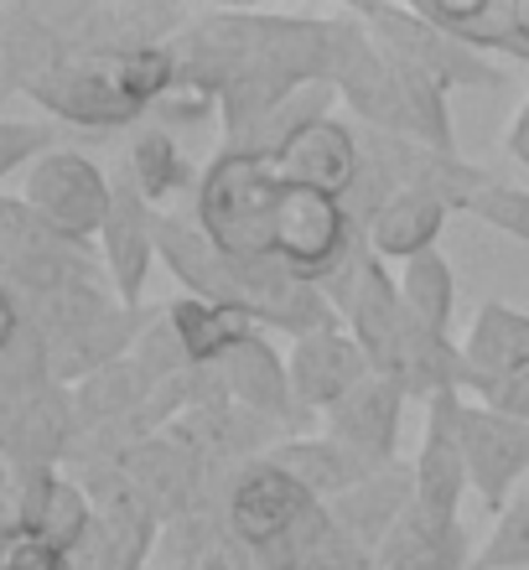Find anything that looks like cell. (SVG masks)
<instances>
[{"mask_svg":"<svg viewBox=\"0 0 529 570\" xmlns=\"http://www.w3.org/2000/svg\"><path fill=\"white\" fill-rule=\"evenodd\" d=\"M327 301L337 306L343 327L359 337V347L369 353L374 374L394 379L415 405H431L441 394H468L472 368L462 358L457 337H437L421 316L405 306L400 281L384 271V259L363 244L353 265L327 285Z\"/></svg>","mask_w":529,"mask_h":570,"instance_id":"1","label":"cell"},{"mask_svg":"<svg viewBox=\"0 0 529 570\" xmlns=\"http://www.w3.org/2000/svg\"><path fill=\"white\" fill-rule=\"evenodd\" d=\"M337 99L359 115L363 130L379 136H405L437 150H457L452 109H447V89L431 73L410 68L405 58H394L374 31L343 6L337 11V68H333Z\"/></svg>","mask_w":529,"mask_h":570,"instance_id":"2","label":"cell"},{"mask_svg":"<svg viewBox=\"0 0 529 570\" xmlns=\"http://www.w3.org/2000/svg\"><path fill=\"white\" fill-rule=\"evenodd\" d=\"M286 181L265 156L213 150L193 193V224L234 259H275V208Z\"/></svg>","mask_w":529,"mask_h":570,"instance_id":"3","label":"cell"},{"mask_svg":"<svg viewBox=\"0 0 529 570\" xmlns=\"http://www.w3.org/2000/svg\"><path fill=\"white\" fill-rule=\"evenodd\" d=\"M363 244L369 239L353 228L343 197L306 193V187H286L281 193V208H275V259L296 281L327 291L353 265V255Z\"/></svg>","mask_w":529,"mask_h":570,"instance_id":"4","label":"cell"},{"mask_svg":"<svg viewBox=\"0 0 529 570\" xmlns=\"http://www.w3.org/2000/svg\"><path fill=\"white\" fill-rule=\"evenodd\" d=\"M349 11L359 16L369 31H374L379 42L390 47L394 58H405L410 68L431 73L447 94H452V89H478V94L503 89V68H499V62L483 58V52H472V47H462L457 37H447V31H441L437 21H425L415 6L359 0V6H349Z\"/></svg>","mask_w":529,"mask_h":570,"instance_id":"5","label":"cell"},{"mask_svg":"<svg viewBox=\"0 0 529 570\" xmlns=\"http://www.w3.org/2000/svg\"><path fill=\"white\" fill-rule=\"evenodd\" d=\"M16 197L47 228H58V234H68L78 244H99V234L109 224V208H115V177L94 156H84V150L58 146L52 156H42L31 166Z\"/></svg>","mask_w":529,"mask_h":570,"instance_id":"6","label":"cell"},{"mask_svg":"<svg viewBox=\"0 0 529 570\" xmlns=\"http://www.w3.org/2000/svg\"><path fill=\"white\" fill-rule=\"evenodd\" d=\"M21 99L52 115L62 125H78V130H89V136H115V130H130V125H146L151 115L125 94L120 73H115V62L109 52H94V58H74L68 68L58 73H47L42 83H31Z\"/></svg>","mask_w":529,"mask_h":570,"instance_id":"7","label":"cell"},{"mask_svg":"<svg viewBox=\"0 0 529 570\" xmlns=\"http://www.w3.org/2000/svg\"><path fill=\"white\" fill-rule=\"evenodd\" d=\"M468 394H441L425 405V435L415 451V503L410 519L431 529H457L462 524V498L472 493L468 456H462V435H457V410Z\"/></svg>","mask_w":529,"mask_h":570,"instance_id":"8","label":"cell"},{"mask_svg":"<svg viewBox=\"0 0 529 570\" xmlns=\"http://www.w3.org/2000/svg\"><path fill=\"white\" fill-rule=\"evenodd\" d=\"M312 509H317V498L306 493L286 466H275L271 456L239 466L224 488V524L249 550H271L275 540H286Z\"/></svg>","mask_w":529,"mask_h":570,"instance_id":"9","label":"cell"},{"mask_svg":"<svg viewBox=\"0 0 529 570\" xmlns=\"http://www.w3.org/2000/svg\"><path fill=\"white\" fill-rule=\"evenodd\" d=\"M457 435H462L472 493L483 498V509L499 519L519 498L515 488L529 472V425L509 421V415L478 405V400H462V410H457Z\"/></svg>","mask_w":529,"mask_h":570,"instance_id":"10","label":"cell"},{"mask_svg":"<svg viewBox=\"0 0 529 570\" xmlns=\"http://www.w3.org/2000/svg\"><path fill=\"white\" fill-rule=\"evenodd\" d=\"M286 368H291V400H296V410L306 421H322L337 400H349L363 379L374 374L369 353H363L359 337L343 322L296 337L286 353Z\"/></svg>","mask_w":529,"mask_h":570,"instance_id":"11","label":"cell"},{"mask_svg":"<svg viewBox=\"0 0 529 570\" xmlns=\"http://www.w3.org/2000/svg\"><path fill=\"white\" fill-rule=\"evenodd\" d=\"M410 394L384 374H369L349 400H337L327 415H322V435H333L337 446H349L353 456L374 466H394L405 462L400 456V415H405Z\"/></svg>","mask_w":529,"mask_h":570,"instance_id":"12","label":"cell"},{"mask_svg":"<svg viewBox=\"0 0 529 570\" xmlns=\"http://www.w3.org/2000/svg\"><path fill=\"white\" fill-rule=\"evenodd\" d=\"M78 446V410L74 390L52 384V390L31 394L21 405L0 410V456L6 466H52L58 472Z\"/></svg>","mask_w":529,"mask_h":570,"instance_id":"13","label":"cell"},{"mask_svg":"<svg viewBox=\"0 0 529 570\" xmlns=\"http://www.w3.org/2000/svg\"><path fill=\"white\" fill-rule=\"evenodd\" d=\"M156 218L161 213L146 203V193L125 177V166H120L115 171V208H109V224L99 234V255H105V271L125 306H140L146 281H151V265L161 259L156 255Z\"/></svg>","mask_w":529,"mask_h":570,"instance_id":"14","label":"cell"},{"mask_svg":"<svg viewBox=\"0 0 529 570\" xmlns=\"http://www.w3.org/2000/svg\"><path fill=\"white\" fill-rule=\"evenodd\" d=\"M151 312L156 306H109V312L89 316V322H78V327L58 332V337H47L52 347V374L58 384L78 390V384H89L94 374H105L115 363H125L136 353L140 332L151 327Z\"/></svg>","mask_w":529,"mask_h":570,"instance_id":"15","label":"cell"},{"mask_svg":"<svg viewBox=\"0 0 529 570\" xmlns=\"http://www.w3.org/2000/svg\"><path fill=\"white\" fill-rule=\"evenodd\" d=\"M218 374H224V394L228 405L249 410L259 421L271 425H286L291 435H302L296 425H306V415L296 410L291 400V368H286V353L271 343V332H255L249 343H239L218 363Z\"/></svg>","mask_w":529,"mask_h":570,"instance_id":"16","label":"cell"},{"mask_svg":"<svg viewBox=\"0 0 529 570\" xmlns=\"http://www.w3.org/2000/svg\"><path fill=\"white\" fill-rule=\"evenodd\" d=\"M410 503H415V466L394 462V466H384L379 478H369V482H359L353 493H343L337 503H327V513H333V529L353 550L379 560V550L390 544V534L405 524Z\"/></svg>","mask_w":529,"mask_h":570,"instance_id":"17","label":"cell"},{"mask_svg":"<svg viewBox=\"0 0 529 570\" xmlns=\"http://www.w3.org/2000/svg\"><path fill=\"white\" fill-rule=\"evenodd\" d=\"M363 166V146H359V130L333 120H317L306 125L302 136L291 140L281 156H275V171L286 187H306V193H327V197H343L353 187Z\"/></svg>","mask_w":529,"mask_h":570,"instance_id":"18","label":"cell"},{"mask_svg":"<svg viewBox=\"0 0 529 570\" xmlns=\"http://www.w3.org/2000/svg\"><path fill=\"white\" fill-rule=\"evenodd\" d=\"M74 62V47L42 21L37 6H0V94L21 99L31 83Z\"/></svg>","mask_w":529,"mask_h":570,"instance_id":"19","label":"cell"},{"mask_svg":"<svg viewBox=\"0 0 529 570\" xmlns=\"http://www.w3.org/2000/svg\"><path fill=\"white\" fill-rule=\"evenodd\" d=\"M271 462L286 466L291 478L302 482L317 503H337V498L353 493L359 482H369V478H379V472H384V466L353 456L349 446H337L333 435H322V431L317 435L302 431V435H291V441H281V446L271 451Z\"/></svg>","mask_w":529,"mask_h":570,"instance_id":"20","label":"cell"},{"mask_svg":"<svg viewBox=\"0 0 529 570\" xmlns=\"http://www.w3.org/2000/svg\"><path fill=\"white\" fill-rule=\"evenodd\" d=\"M156 556H161L156 566H167V570H259L255 550L224 524V503L197 509L187 519H177V524H167Z\"/></svg>","mask_w":529,"mask_h":570,"instance_id":"21","label":"cell"},{"mask_svg":"<svg viewBox=\"0 0 529 570\" xmlns=\"http://www.w3.org/2000/svg\"><path fill=\"white\" fill-rule=\"evenodd\" d=\"M462 358L472 368V390L488 379L529 374V312H519L509 301H483L468 337H462Z\"/></svg>","mask_w":529,"mask_h":570,"instance_id":"22","label":"cell"},{"mask_svg":"<svg viewBox=\"0 0 529 570\" xmlns=\"http://www.w3.org/2000/svg\"><path fill=\"white\" fill-rule=\"evenodd\" d=\"M447 203L431 193H400L390 208L379 213L374 224H369V249H374L384 265H410V259H421L437 249L441 228H447Z\"/></svg>","mask_w":529,"mask_h":570,"instance_id":"23","label":"cell"},{"mask_svg":"<svg viewBox=\"0 0 529 570\" xmlns=\"http://www.w3.org/2000/svg\"><path fill=\"white\" fill-rule=\"evenodd\" d=\"M120 166H125V177L146 193V203H151L156 213H161V203H172L177 193H187V187L197 193V181H203V171H193V161L182 156V146L172 140V130L167 125H156V120H146L136 136H130Z\"/></svg>","mask_w":529,"mask_h":570,"instance_id":"24","label":"cell"},{"mask_svg":"<svg viewBox=\"0 0 529 570\" xmlns=\"http://www.w3.org/2000/svg\"><path fill=\"white\" fill-rule=\"evenodd\" d=\"M167 316H172V327H177L182 347H187V358H193L197 368H218L239 343H249L255 332H265L244 312H234V306H213V301H197V296L167 301Z\"/></svg>","mask_w":529,"mask_h":570,"instance_id":"25","label":"cell"},{"mask_svg":"<svg viewBox=\"0 0 529 570\" xmlns=\"http://www.w3.org/2000/svg\"><path fill=\"white\" fill-rule=\"evenodd\" d=\"M0 306H6V301H0ZM52 384H58V374H52L47 332L31 327L16 306H6V332H0V410L21 405V400L52 390Z\"/></svg>","mask_w":529,"mask_h":570,"instance_id":"26","label":"cell"},{"mask_svg":"<svg viewBox=\"0 0 529 570\" xmlns=\"http://www.w3.org/2000/svg\"><path fill=\"white\" fill-rule=\"evenodd\" d=\"M425 21H437L447 37H457L472 52H503L519 62V27H515V0H462V6H437V0H415Z\"/></svg>","mask_w":529,"mask_h":570,"instance_id":"27","label":"cell"},{"mask_svg":"<svg viewBox=\"0 0 529 570\" xmlns=\"http://www.w3.org/2000/svg\"><path fill=\"white\" fill-rule=\"evenodd\" d=\"M468 529H431L415 524L405 513V524L390 534V544L379 550L374 570H468Z\"/></svg>","mask_w":529,"mask_h":570,"instance_id":"28","label":"cell"},{"mask_svg":"<svg viewBox=\"0 0 529 570\" xmlns=\"http://www.w3.org/2000/svg\"><path fill=\"white\" fill-rule=\"evenodd\" d=\"M394 281H400V296H405V306L421 316L425 327L437 332V337H452L457 275H452V265H447V255H441V249H431V255L400 265V275H394Z\"/></svg>","mask_w":529,"mask_h":570,"instance_id":"29","label":"cell"},{"mask_svg":"<svg viewBox=\"0 0 529 570\" xmlns=\"http://www.w3.org/2000/svg\"><path fill=\"white\" fill-rule=\"evenodd\" d=\"M472 570H529V488L499 513L488 544L472 556Z\"/></svg>","mask_w":529,"mask_h":570,"instance_id":"30","label":"cell"},{"mask_svg":"<svg viewBox=\"0 0 529 570\" xmlns=\"http://www.w3.org/2000/svg\"><path fill=\"white\" fill-rule=\"evenodd\" d=\"M472 218H483L488 228H499L509 239L529 244V187H509V181H488L483 193L472 197Z\"/></svg>","mask_w":529,"mask_h":570,"instance_id":"31","label":"cell"},{"mask_svg":"<svg viewBox=\"0 0 529 570\" xmlns=\"http://www.w3.org/2000/svg\"><path fill=\"white\" fill-rule=\"evenodd\" d=\"M58 150L52 125H31V120H0V177H16V171H31V166Z\"/></svg>","mask_w":529,"mask_h":570,"instance_id":"32","label":"cell"},{"mask_svg":"<svg viewBox=\"0 0 529 570\" xmlns=\"http://www.w3.org/2000/svg\"><path fill=\"white\" fill-rule=\"evenodd\" d=\"M468 400H478V405H488V410H499V415H509V421L529 425V374L488 379V384H478Z\"/></svg>","mask_w":529,"mask_h":570,"instance_id":"33","label":"cell"},{"mask_svg":"<svg viewBox=\"0 0 529 570\" xmlns=\"http://www.w3.org/2000/svg\"><path fill=\"white\" fill-rule=\"evenodd\" d=\"M0 570H68V556L31 534H6L0 540Z\"/></svg>","mask_w":529,"mask_h":570,"instance_id":"34","label":"cell"},{"mask_svg":"<svg viewBox=\"0 0 529 570\" xmlns=\"http://www.w3.org/2000/svg\"><path fill=\"white\" fill-rule=\"evenodd\" d=\"M509 156H515L519 166H529V99L519 105L515 125H509Z\"/></svg>","mask_w":529,"mask_h":570,"instance_id":"35","label":"cell"},{"mask_svg":"<svg viewBox=\"0 0 529 570\" xmlns=\"http://www.w3.org/2000/svg\"><path fill=\"white\" fill-rule=\"evenodd\" d=\"M515 27H519V62H529V0H515Z\"/></svg>","mask_w":529,"mask_h":570,"instance_id":"36","label":"cell"},{"mask_svg":"<svg viewBox=\"0 0 529 570\" xmlns=\"http://www.w3.org/2000/svg\"><path fill=\"white\" fill-rule=\"evenodd\" d=\"M146 570H167V566H146Z\"/></svg>","mask_w":529,"mask_h":570,"instance_id":"37","label":"cell"}]
</instances>
